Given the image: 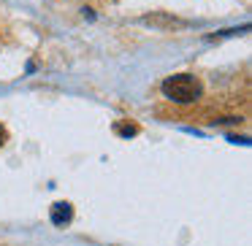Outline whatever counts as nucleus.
<instances>
[{
	"instance_id": "7ed1b4c3",
	"label": "nucleus",
	"mask_w": 252,
	"mask_h": 246,
	"mask_svg": "<svg viewBox=\"0 0 252 246\" xmlns=\"http://www.w3.org/2000/svg\"><path fill=\"white\" fill-rule=\"evenodd\" d=\"M114 133H117V136H122V138H133V136L138 133V127L130 125V122H125V125H122V122H117V125H114Z\"/></svg>"
},
{
	"instance_id": "f03ea898",
	"label": "nucleus",
	"mask_w": 252,
	"mask_h": 246,
	"mask_svg": "<svg viewBox=\"0 0 252 246\" xmlns=\"http://www.w3.org/2000/svg\"><path fill=\"white\" fill-rule=\"evenodd\" d=\"M49 219H52V224H55V227H65V224L73 219V206H71V203H65V200L55 203V206H52V211H49Z\"/></svg>"
},
{
	"instance_id": "f257e3e1",
	"label": "nucleus",
	"mask_w": 252,
	"mask_h": 246,
	"mask_svg": "<svg viewBox=\"0 0 252 246\" xmlns=\"http://www.w3.org/2000/svg\"><path fill=\"white\" fill-rule=\"evenodd\" d=\"M163 95L174 103H195L201 98V82L190 73H179V76H168L163 82Z\"/></svg>"
},
{
	"instance_id": "20e7f679",
	"label": "nucleus",
	"mask_w": 252,
	"mask_h": 246,
	"mask_svg": "<svg viewBox=\"0 0 252 246\" xmlns=\"http://www.w3.org/2000/svg\"><path fill=\"white\" fill-rule=\"evenodd\" d=\"M6 138H8V133H6V127L0 125V146H3V143H6Z\"/></svg>"
}]
</instances>
